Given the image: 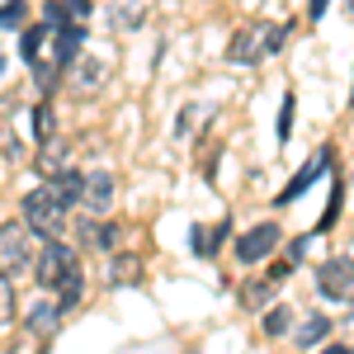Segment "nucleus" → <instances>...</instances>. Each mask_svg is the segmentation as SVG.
Wrapping results in <instances>:
<instances>
[{"instance_id": "20e7f679", "label": "nucleus", "mask_w": 354, "mask_h": 354, "mask_svg": "<svg viewBox=\"0 0 354 354\" xmlns=\"http://www.w3.org/2000/svg\"><path fill=\"white\" fill-rule=\"evenodd\" d=\"M33 255H38V236L28 232L24 222H0V274L15 279V274L33 270Z\"/></svg>"}, {"instance_id": "5701e85b", "label": "nucleus", "mask_w": 354, "mask_h": 354, "mask_svg": "<svg viewBox=\"0 0 354 354\" xmlns=\"http://www.w3.org/2000/svg\"><path fill=\"white\" fill-rule=\"evenodd\" d=\"M340 198H345V185L335 180V189H330V203H326V218L317 222V232H330V227H335V218H340Z\"/></svg>"}, {"instance_id": "1a4fd4ad", "label": "nucleus", "mask_w": 354, "mask_h": 354, "mask_svg": "<svg viewBox=\"0 0 354 354\" xmlns=\"http://www.w3.org/2000/svg\"><path fill=\"white\" fill-rule=\"evenodd\" d=\"M283 241V232H279V222H260V227H250L241 241H236V260L241 265H255V260H270L274 245Z\"/></svg>"}, {"instance_id": "6ab92c4d", "label": "nucleus", "mask_w": 354, "mask_h": 354, "mask_svg": "<svg viewBox=\"0 0 354 354\" xmlns=\"http://www.w3.org/2000/svg\"><path fill=\"white\" fill-rule=\"evenodd\" d=\"M326 335H330V322L322 317V312H312V317L298 326V345H322Z\"/></svg>"}, {"instance_id": "393cba45", "label": "nucleus", "mask_w": 354, "mask_h": 354, "mask_svg": "<svg viewBox=\"0 0 354 354\" xmlns=\"http://www.w3.org/2000/svg\"><path fill=\"white\" fill-rule=\"evenodd\" d=\"M288 128H293V95H283V109H279V142H288Z\"/></svg>"}, {"instance_id": "7ed1b4c3", "label": "nucleus", "mask_w": 354, "mask_h": 354, "mask_svg": "<svg viewBox=\"0 0 354 354\" xmlns=\"http://www.w3.org/2000/svg\"><path fill=\"white\" fill-rule=\"evenodd\" d=\"M283 33L288 24H241L232 33V43H227V62H236V66H250V62H260V57H270L283 48Z\"/></svg>"}, {"instance_id": "a211bd4d", "label": "nucleus", "mask_w": 354, "mask_h": 354, "mask_svg": "<svg viewBox=\"0 0 354 354\" xmlns=\"http://www.w3.org/2000/svg\"><path fill=\"white\" fill-rule=\"evenodd\" d=\"M326 161H330V156H326V151H322V156H317V161L307 165V170H302V175H298V180H293V185H288V189L279 194V203H293L298 194H307V185H312V180L322 175V165H326Z\"/></svg>"}, {"instance_id": "2eb2a0df", "label": "nucleus", "mask_w": 354, "mask_h": 354, "mask_svg": "<svg viewBox=\"0 0 354 354\" xmlns=\"http://www.w3.org/2000/svg\"><path fill=\"white\" fill-rule=\"evenodd\" d=\"M81 298H85V274H81V270H71L66 279H62V283H57V307H62V312H71V307H76Z\"/></svg>"}, {"instance_id": "39448f33", "label": "nucleus", "mask_w": 354, "mask_h": 354, "mask_svg": "<svg viewBox=\"0 0 354 354\" xmlns=\"http://www.w3.org/2000/svg\"><path fill=\"white\" fill-rule=\"evenodd\" d=\"M66 76H71V90H76L81 100H95L113 76V57L95 53V48H90V53H76L71 62H66Z\"/></svg>"}, {"instance_id": "412c9836", "label": "nucleus", "mask_w": 354, "mask_h": 354, "mask_svg": "<svg viewBox=\"0 0 354 354\" xmlns=\"http://www.w3.org/2000/svg\"><path fill=\"white\" fill-rule=\"evenodd\" d=\"M288 326H293V312H288V307H274V312H265V335H270V340L288 335Z\"/></svg>"}, {"instance_id": "f257e3e1", "label": "nucleus", "mask_w": 354, "mask_h": 354, "mask_svg": "<svg viewBox=\"0 0 354 354\" xmlns=\"http://www.w3.org/2000/svg\"><path fill=\"white\" fill-rule=\"evenodd\" d=\"M85 43V28L81 24H33L24 33V62L28 71H33V81L43 95H53L57 81H62V71H66V62L81 53Z\"/></svg>"}, {"instance_id": "423d86ee", "label": "nucleus", "mask_w": 354, "mask_h": 354, "mask_svg": "<svg viewBox=\"0 0 354 354\" xmlns=\"http://www.w3.org/2000/svg\"><path fill=\"white\" fill-rule=\"evenodd\" d=\"M71 270H81V265H76V250L62 241V236H53L48 245H38V255H33V279H38V288H57Z\"/></svg>"}, {"instance_id": "cd10ccee", "label": "nucleus", "mask_w": 354, "mask_h": 354, "mask_svg": "<svg viewBox=\"0 0 354 354\" xmlns=\"http://www.w3.org/2000/svg\"><path fill=\"white\" fill-rule=\"evenodd\" d=\"M326 354H350V345H330V350Z\"/></svg>"}, {"instance_id": "4be33fe9", "label": "nucleus", "mask_w": 354, "mask_h": 354, "mask_svg": "<svg viewBox=\"0 0 354 354\" xmlns=\"http://www.w3.org/2000/svg\"><path fill=\"white\" fill-rule=\"evenodd\" d=\"M15 322V288H10V279L0 274V330Z\"/></svg>"}, {"instance_id": "ddd939ff", "label": "nucleus", "mask_w": 354, "mask_h": 354, "mask_svg": "<svg viewBox=\"0 0 354 354\" xmlns=\"http://www.w3.org/2000/svg\"><path fill=\"white\" fill-rule=\"evenodd\" d=\"M274 288H279L274 279H245V283H241V307H250V312H255V307L274 302Z\"/></svg>"}, {"instance_id": "9b49d317", "label": "nucleus", "mask_w": 354, "mask_h": 354, "mask_svg": "<svg viewBox=\"0 0 354 354\" xmlns=\"http://www.w3.org/2000/svg\"><path fill=\"white\" fill-rule=\"evenodd\" d=\"M147 10H151V0H109V24L118 33H133L147 24Z\"/></svg>"}, {"instance_id": "f3484780", "label": "nucleus", "mask_w": 354, "mask_h": 354, "mask_svg": "<svg viewBox=\"0 0 354 354\" xmlns=\"http://www.w3.org/2000/svg\"><path fill=\"white\" fill-rule=\"evenodd\" d=\"M57 137V113H53V104L43 100L38 109H33V147H43V142H53Z\"/></svg>"}, {"instance_id": "aec40b11", "label": "nucleus", "mask_w": 354, "mask_h": 354, "mask_svg": "<svg viewBox=\"0 0 354 354\" xmlns=\"http://www.w3.org/2000/svg\"><path fill=\"white\" fill-rule=\"evenodd\" d=\"M203 118H213V109H208V104H194L189 113H180V123H175V137H180V142H185V137H194V128H198Z\"/></svg>"}, {"instance_id": "f03ea898", "label": "nucleus", "mask_w": 354, "mask_h": 354, "mask_svg": "<svg viewBox=\"0 0 354 354\" xmlns=\"http://www.w3.org/2000/svg\"><path fill=\"white\" fill-rule=\"evenodd\" d=\"M24 227L33 232V236H66V227H71V194H62L48 180V185H38L33 194H24Z\"/></svg>"}, {"instance_id": "0eeeda50", "label": "nucleus", "mask_w": 354, "mask_h": 354, "mask_svg": "<svg viewBox=\"0 0 354 354\" xmlns=\"http://www.w3.org/2000/svg\"><path fill=\"white\" fill-rule=\"evenodd\" d=\"M113 175L109 170H85L81 175V189H76V208L85 218H109L113 213Z\"/></svg>"}, {"instance_id": "4468645a", "label": "nucleus", "mask_w": 354, "mask_h": 354, "mask_svg": "<svg viewBox=\"0 0 354 354\" xmlns=\"http://www.w3.org/2000/svg\"><path fill=\"white\" fill-rule=\"evenodd\" d=\"M57 322H62V307H33V312H28V335H38V340H48V335H53L57 330Z\"/></svg>"}, {"instance_id": "b1692460", "label": "nucleus", "mask_w": 354, "mask_h": 354, "mask_svg": "<svg viewBox=\"0 0 354 354\" xmlns=\"http://www.w3.org/2000/svg\"><path fill=\"white\" fill-rule=\"evenodd\" d=\"M24 0H5V5H0V28H15L19 24V19H24Z\"/></svg>"}, {"instance_id": "dca6fc26", "label": "nucleus", "mask_w": 354, "mask_h": 354, "mask_svg": "<svg viewBox=\"0 0 354 354\" xmlns=\"http://www.w3.org/2000/svg\"><path fill=\"white\" fill-rule=\"evenodd\" d=\"M109 260H113V265H109V279H113V283H137V274H142V260H137V255L113 250Z\"/></svg>"}, {"instance_id": "bb28decb", "label": "nucleus", "mask_w": 354, "mask_h": 354, "mask_svg": "<svg viewBox=\"0 0 354 354\" xmlns=\"http://www.w3.org/2000/svg\"><path fill=\"white\" fill-rule=\"evenodd\" d=\"M66 5L76 10V19H85V15H90V0H66Z\"/></svg>"}, {"instance_id": "6e6552de", "label": "nucleus", "mask_w": 354, "mask_h": 354, "mask_svg": "<svg viewBox=\"0 0 354 354\" xmlns=\"http://www.w3.org/2000/svg\"><path fill=\"white\" fill-rule=\"evenodd\" d=\"M317 288H322V298L326 302H350V288H354V260L350 255H335V260H326L322 265V274H317Z\"/></svg>"}, {"instance_id": "9d476101", "label": "nucleus", "mask_w": 354, "mask_h": 354, "mask_svg": "<svg viewBox=\"0 0 354 354\" xmlns=\"http://www.w3.org/2000/svg\"><path fill=\"white\" fill-rule=\"evenodd\" d=\"M81 245L85 250H104V255H113V250H118V227H113L109 218H85L81 222Z\"/></svg>"}, {"instance_id": "a878e982", "label": "nucleus", "mask_w": 354, "mask_h": 354, "mask_svg": "<svg viewBox=\"0 0 354 354\" xmlns=\"http://www.w3.org/2000/svg\"><path fill=\"white\" fill-rule=\"evenodd\" d=\"M326 5H330V0H312V5H307V19H322V15H326Z\"/></svg>"}, {"instance_id": "f8f14e48", "label": "nucleus", "mask_w": 354, "mask_h": 354, "mask_svg": "<svg viewBox=\"0 0 354 354\" xmlns=\"http://www.w3.org/2000/svg\"><path fill=\"white\" fill-rule=\"evenodd\" d=\"M227 232H232V218H218L213 227H194V255L213 260V255H218V245L227 241Z\"/></svg>"}]
</instances>
